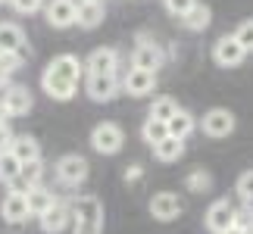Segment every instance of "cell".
<instances>
[{
    "label": "cell",
    "instance_id": "603a6c76",
    "mask_svg": "<svg viewBox=\"0 0 253 234\" xmlns=\"http://www.w3.org/2000/svg\"><path fill=\"white\" fill-rule=\"evenodd\" d=\"M103 16H106V9L103 3H79V28H97L103 22Z\"/></svg>",
    "mask_w": 253,
    "mask_h": 234
},
{
    "label": "cell",
    "instance_id": "836d02e7",
    "mask_svg": "<svg viewBox=\"0 0 253 234\" xmlns=\"http://www.w3.org/2000/svg\"><path fill=\"white\" fill-rule=\"evenodd\" d=\"M141 178H144V165L141 162H131L128 169H125V181H128V184H138Z\"/></svg>",
    "mask_w": 253,
    "mask_h": 234
},
{
    "label": "cell",
    "instance_id": "7a4b0ae2",
    "mask_svg": "<svg viewBox=\"0 0 253 234\" xmlns=\"http://www.w3.org/2000/svg\"><path fill=\"white\" fill-rule=\"evenodd\" d=\"M163 47L157 41H150V35H138V44H134V53H131V69H144V72H157L163 66Z\"/></svg>",
    "mask_w": 253,
    "mask_h": 234
},
{
    "label": "cell",
    "instance_id": "6da1fadb",
    "mask_svg": "<svg viewBox=\"0 0 253 234\" xmlns=\"http://www.w3.org/2000/svg\"><path fill=\"white\" fill-rule=\"evenodd\" d=\"M53 172H56V181H60V184H66V188H79V184L87 181L91 165H87V159L79 156V153H66V156L56 159Z\"/></svg>",
    "mask_w": 253,
    "mask_h": 234
},
{
    "label": "cell",
    "instance_id": "2e32d148",
    "mask_svg": "<svg viewBox=\"0 0 253 234\" xmlns=\"http://www.w3.org/2000/svg\"><path fill=\"white\" fill-rule=\"evenodd\" d=\"M0 216H3V222H9V225H22V222L32 216V212H28V197L9 191L3 197V203H0Z\"/></svg>",
    "mask_w": 253,
    "mask_h": 234
},
{
    "label": "cell",
    "instance_id": "4dcf8cb0",
    "mask_svg": "<svg viewBox=\"0 0 253 234\" xmlns=\"http://www.w3.org/2000/svg\"><path fill=\"white\" fill-rule=\"evenodd\" d=\"M235 38H238V44L244 47L247 53H253V19H247V22H241L235 28Z\"/></svg>",
    "mask_w": 253,
    "mask_h": 234
},
{
    "label": "cell",
    "instance_id": "ac0fdd59",
    "mask_svg": "<svg viewBox=\"0 0 253 234\" xmlns=\"http://www.w3.org/2000/svg\"><path fill=\"white\" fill-rule=\"evenodd\" d=\"M38 222H41V231H47V234H60V231L72 222V206H69V203H63V200H56V206L47 212V216H41Z\"/></svg>",
    "mask_w": 253,
    "mask_h": 234
},
{
    "label": "cell",
    "instance_id": "3957f363",
    "mask_svg": "<svg viewBox=\"0 0 253 234\" xmlns=\"http://www.w3.org/2000/svg\"><path fill=\"white\" fill-rule=\"evenodd\" d=\"M122 144H125V134H122V128H119L116 122H100V125H94V131H91V147H94L97 153L113 156V153L122 150Z\"/></svg>",
    "mask_w": 253,
    "mask_h": 234
},
{
    "label": "cell",
    "instance_id": "4316f807",
    "mask_svg": "<svg viewBox=\"0 0 253 234\" xmlns=\"http://www.w3.org/2000/svg\"><path fill=\"white\" fill-rule=\"evenodd\" d=\"M178 110H181V106L175 103L172 97H157V100H153V106H150V119H157V122H169Z\"/></svg>",
    "mask_w": 253,
    "mask_h": 234
},
{
    "label": "cell",
    "instance_id": "83f0119b",
    "mask_svg": "<svg viewBox=\"0 0 253 234\" xmlns=\"http://www.w3.org/2000/svg\"><path fill=\"white\" fill-rule=\"evenodd\" d=\"M184 188L191 194H207L212 188V175L207 169H194V172H188V178H184Z\"/></svg>",
    "mask_w": 253,
    "mask_h": 234
},
{
    "label": "cell",
    "instance_id": "60d3db41",
    "mask_svg": "<svg viewBox=\"0 0 253 234\" xmlns=\"http://www.w3.org/2000/svg\"><path fill=\"white\" fill-rule=\"evenodd\" d=\"M0 153H3V150H0Z\"/></svg>",
    "mask_w": 253,
    "mask_h": 234
},
{
    "label": "cell",
    "instance_id": "9c48e42d",
    "mask_svg": "<svg viewBox=\"0 0 253 234\" xmlns=\"http://www.w3.org/2000/svg\"><path fill=\"white\" fill-rule=\"evenodd\" d=\"M247 50L238 44L235 35H222L216 44H212V60H216V66H225V69H235V66L244 63Z\"/></svg>",
    "mask_w": 253,
    "mask_h": 234
},
{
    "label": "cell",
    "instance_id": "f1b7e54d",
    "mask_svg": "<svg viewBox=\"0 0 253 234\" xmlns=\"http://www.w3.org/2000/svg\"><path fill=\"white\" fill-rule=\"evenodd\" d=\"M22 66V60L19 56H13V53H0V87H9V78L16 75V69Z\"/></svg>",
    "mask_w": 253,
    "mask_h": 234
},
{
    "label": "cell",
    "instance_id": "74e56055",
    "mask_svg": "<svg viewBox=\"0 0 253 234\" xmlns=\"http://www.w3.org/2000/svg\"><path fill=\"white\" fill-rule=\"evenodd\" d=\"M225 234H250V231H244V228H238V225H235V228H228Z\"/></svg>",
    "mask_w": 253,
    "mask_h": 234
},
{
    "label": "cell",
    "instance_id": "d6a6232c",
    "mask_svg": "<svg viewBox=\"0 0 253 234\" xmlns=\"http://www.w3.org/2000/svg\"><path fill=\"white\" fill-rule=\"evenodd\" d=\"M44 6H47L44 0H13V9L19 16H35L38 9H44Z\"/></svg>",
    "mask_w": 253,
    "mask_h": 234
},
{
    "label": "cell",
    "instance_id": "d4e9b609",
    "mask_svg": "<svg viewBox=\"0 0 253 234\" xmlns=\"http://www.w3.org/2000/svg\"><path fill=\"white\" fill-rule=\"evenodd\" d=\"M181 22H184V28H188V32H203V28L212 22V13H210V9L203 6V3H197L188 16L181 19Z\"/></svg>",
    "mask_w": 253,
    "mask_h": 234
},
{
    "label": "cell",
    "instance_id": "7402d4cb",
    "mask_svg": "<svg viewBox=\"0 0 253 234\" xmlns=\"http://www.w3.org/2000/svg\"><path fill=\"white\" fill-rule=\"evenodd\" d=\"M181 153H184V141H178V138H166L153 147V156H157L160 162H178Z\"/></svg>",
    "mask_w": 253,
    "mask_h": 234
},
{
    "label": "cell",
    "instance_id": "cb8c5ba5",
    "mask_svg": "<svg viewBox=\"0 0 253 234\" xmlns=\"http://www.w3.org/2000/svg\"><path fill=\"white\" fill-rule=\"evenodd\" d=\"M141 138L147 141L150 147H157L160 141L169 138V125L166 122H157V119H150V116H147V122H144V128H141Z\"/></svg>",
    "mask_w": 253,
    "mask_h": 234
},
{
    "label": "cell",
    "instance_id": "f35d334b",
    "mask_svg": "<svg viewBox=\"0 0 253 234\" xmlns=\"http://www.w3.org/2000/svg\"><path fill=\"white\" fill-rule=\"evenodd\" d=\"M79 3H103V0H79Z\"/></svg>",
    "mask_w": 253,
    "mask_h": 234
},
{
    "label": "cell",
    "instance_id": "277c9868",
    "mask_svg": "<svg viewBox=\"0 0 253 234\" xmlns=\"http://www.w3.org/2000/svg\"><path fill=\"white\" fill-rule=\"evenodd\" d=\"M200 131L207 134V138H228V134L235 131V113L225 110V106H212V110L203 113Z\"/></svg>",
    "mask_w": 253,
    "mask_h": 234
},
{
    "label": "cell",
    "instance_id": "8992f818",
    "mask_svg": "<svg viewBox=\"0 0 253 234\" xmlns=\"http://www.w3.org/2000/svg\"><path fill=\"white\" fill-rule=\"evenodd\" d=\"M84 91L94 103H110L122 91V78L119 75H84Z\"/></svg>",
    "mask_w": 253,
    "mask_h": 234
},
{
    "label": "cell",
    "instance_id": "7c38bea8",
    "mask_svg": "<svg viewBox=\"0 0 253 234\" xmlns=\"http://www.w3.org/2000/svg\"><path fill=\"white\" fill-rule=\"evenodd\" d=\"M119 69V53L113 47H97L84 60V75H116Z\"/></svg>",
    "mask_w": 253,
    "mask_h": 234
},
{
    "label": "cell",
    "instance_id": "1f68e13d",
    "mask_svg": "<svg viewBox=\"0 0 253 234\" xmlns=\"http://www.w3.org/2000/svg\"><path fill=\"white\" fill-rule=\"evenodd\" d=\"M238 197L247 203V206H253V169L250 172H244L238 178Z\"/></svg>",
    "mask_w": 253,
    "mask_h": 234
},
{
    "label": "cell",
    "instance_id": "5bb4252c",
    "mask_svg": "<svg viewBox=\"0 0 253 234\" xmlns=\"http://www.w3.org/2000/svg\"><path fill=\"white\" fill-rule=\"evenodd\" d=\"M3 106H6V113H9V119H19V116H25L28 110H32V91H28L25 84H9L6 91H3Z\"/></svg>",
    "mask_w": 253,
    "mask_h": 234
},
{
    "label": "cell",
    "instance_id": "ffe728a7",
    "mask_svg": "<svg viewBox=\"0 0 253 234\" xmlns=\"http://www.w3.org/2000/svg\"><path fill=\"white\" fill-rule=\"evenodd\" d=\"M47 69H53L56 75L72 78V81H82V75H84V63L79 60V56H72V53H60V56H53V60L47 63Z\"/></svg>",
    "mask_w": 253,
    "mask_h": 234
},
{
    "label": "cell",
    "instance_id": "8d00e7d4",
    "mask_svg": "<svg viewBox=\"0 0 253 234\" xmlns=\"http://www.w3.org/2000/svg\"><path fill=\"white\" fill-rule=\"evenodd\" d=\"M6 119H9V113H6V106H3V100H0V125H6Z\"/></svg>",
    "mask_w": 253,
    "mask_h": 234
},
{
    "label": "cell",
    "instance_id": "ab89813d",
    "mask_svg": "<svg viewBox=\"0 0 253 234\" xmlns=\"http://www.w3.org/2000/svg\"><path fill=\"white\" fill-rule=\"evenodd\" d=\"M0 3H3V6H13V0H0Z\"/></svg>",
    "mask_w": 253,
    "mask_h": 234
},
{
    "label": "cell",
    "instance_id": "d590c367",
    "mask_svg": "<svg viewBox=\"0 0 253 234\" xmlns=\"http://www.w3.org/2000/svg\"><path fill=\"white\" fill-rule=\"evenodd\" d=\"M72 234H103V225H75Z\"/></svg>",
    "mask_w": 253,
    "mask_h": 234
},
{
    "label": "cell",
    "instance_id": "4fadbf2b",
    "mask_svg": "<svg viewBox=\"0 0 253 234\" xmlns=\"http://www.w3.org/2000/svg\"><path fill=\"white\" fill-rule=\"evenodd\" d=\"M122 91L131 97H147L157 91V72H144V69H128L122 75Z\"/></svg>",
    "mask_w": 253,
    "mask_h": 234
},
{
    "label": "cell",
    "instance_id": "9a60e30c",
    "mask_svg": "<svg viewBox=\"0 0 253 234\" xmlns=\"http://www.w3.org/2000/svg\"><path fill=\"white\" fill-rule=\"evenodd\" d=\"M181 200L175 197L172 191H163V194H153V200H150V216L153 219H160V222H172V219H178L181 216Z\"/></svg>",
    "mask_w": 253,
    "mask_h": 234
},
{
    "label": "cell",
    "instance_id": "d6986e66",
    "mask_svg": "<svg viewBox=\"0 0 253 234\" xmlns=\"http://www.w3.org/2000/svg\"><path fill=\"white\" fill-rule=\"evenodd\" d=\"M28 197V212H32L35 219H41V216H47L53 206H56V197H53V191H47L44 184H38V188H32L25 194Z\"/></svg>",
    "mask_w": 253,
    "mask_h": 234
},
{
    "label": "cell",
    "instance_id": "e575fe53",
    "mask_svg": "<svg viewBox=\"0 0 253 234\" xmlns=\"http://www.w3.org/2000/svg\"><path fill=\"white\" fill-rule=\"evenodd\" d=\"M16 134L9 131V125H0V150H6L9 147V141H13Z\"/></svg>",
    "mask_w": 253,
    "mask_h": 234
},
{
    "label": "cell",
    "instance_id": "30bf717a",
    "mask_svg": "<svg viewBox=\"0 0 253 234\" xmlns=\"http://www.w3.org/2000/svg\"><path fill=\"white\" fill-rule=\"evenodd\" d=\"M41 87H44V94L50 97V100H72L75 97V87H79V81H72V78H66V75H56L53 69H44L41 75Z\"/></svg>",
    "mask_w": 253,
    "mask_h": 234
},
{
    "label": "cell",
    "instance_id": "8fae6325",
    "mask_svg": "<svg viewBox=\"0 0 253 234\" xmlns=\"http://www.w3.org/2000/svg\"><path fill=\"white\" fill-rule=\"evenodd\" d=\"M235 219H238V209L231 206L228 200H216L212 206L207 209V228L212 231V234H225L228 228H235Z\"/></svg>",
    "mask_w": 253,
    "mask_h": 234
},
{
    "label": "cell",
    "instance_id": "5b68a950",
    "mask_svg": "<svg viewBox=\"0 0 253 234\" xmlns=\"http://www.w3.org/2000/svg\"><path fill=\"white\" fill-rule=\"evenodd\" d=\"M44 19L50 28H69L79 25V0H47Z\"/></svg>",
    "mask_w": 253,
    "mask_h": 234
},
{
    "label": "cell",
    "instance_id": "f546056e",
    "mask_svg": "<svg viewBox=\"0 0 253 234\" xmlns=\"http://www.w3.org/2000/svg\"><path fill=\"white\" fill-rule=\"evenodd\" d=\"M163 6H166V13H169V16L184 19L194 6H197V0H163Z\"/></svg>",
    "mask_w": 253,
    "mask_h": 234
},
{
    "label": "cell",
    "instance_id": "52a82bcc",
    "mask_svg": "<svg viewBox=\"0 0 253 234\" xmlns=\"http://www.w3.org/2000/svg\"><path fill=\"white\" fill-rule=\"evenodd\" d=\"M69 206H72V225H103V206L94 194H82Z\"/></svg>",
    "mask_w": 253,
    "mask_h": 234
},
{
    "label": "cell",
    "instance_id": "e0dca14e",
    "mask_svg": "<svg viewBox=\"0 0 253 234\" xmlns=\"http://www.w3.org/2000/svg\"><path fill=\"white\" fill-rule=\"evenodd\" d=\"M9 153L16 156L22 165H28V162H38L41 159V144H38L32 134H16L13 141H9V147H6Z\"/></svg>",
    "mask_w": 253,
    "mask_h": 234
},
{
    "label": "cell",
    "instance_id": "ba28073f",
    "mask_svg": "<svg viewBox=\"0 0 253 234\" xmlns=\"http://www.w3.org/2000/svg\"><path fill=\"white\" fill-rule=\"evenodd\" d=\"M0 53H13L19 56V60H28V41H25V32H22V25H16V22H0Z\"/></svg>",
    "mask_w": 253,
    "mask_h": 234
},
{
    "label": "cell",
    "instance_id": "44dd1931",
    "mask_svg": "<svg viewBox=\"0 0 253 234\" xmlns=\"http://www.w3.org/2000/svg\"><path fill=\"white\" fill-rule=\"evenodd\" d=\"M169 125V138H178V141H184L188 134L197 128V119H194V113H188V110H178L172 116V119L166 122Z\"/></svg>",
    "mask_w": 253,
    "mask_h": 234
},
{
    "label": "cell",
    "instance_id": "484cf974",
    "mask_svg": "<svg viewBox=\"0 0 253 234\" xmlns=\"http://www.w3.org/2000/svg\"><path fill=\"white\" fill-rule=\"evenodd\" d=\"M19 175H22V162H19L9 150H3V153H0V181L13 184Z\"/></svg>",
    "mask_w": 253,
    "mask_h": 234
}]
</instances>
